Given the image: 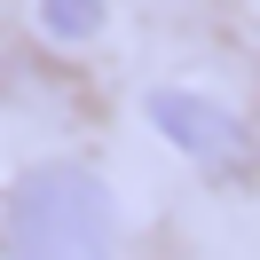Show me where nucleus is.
Here are the masks:
<instances>
[{
  "instance_id": "1",
  "label": "nucleus",
  "mask_w": 260,
  "mask_h": 260,
  "mask_svg": "<svg viewBox=\"0 0 260 260\" xmlns=\"http://www.w3.org/2000/svg\"><path fill=\"white\" fill-rule=\"evenodd\" d=\"M0 252L8 260H118V221L111 189L87 166H40L0 221Z\"/></svg>"
},
{
  "instance_id": "2",
  "label": "nucleus",
  "mask_w": 260,
  "mask_h": 260,
  "mask_svg": "<svg viewBox=\"0 0 260 260\" xmlns=\"http://www.w3.org/2000/svg\"><path fill=\"white\" fill-rule=\"evenodd\" d=\"M150 118H158V134H166L174 150H189V158L213 166V174H244V166H252V134H244V118L221 111V103H205V95L158 87V95H150Z\"/></svg>"
},
{
  "instance_id": "3",
  "label": "nucleus",
  "mask_w": 260,
  "mask_h": 260,
  "mask_svg": "<svg viewBox=\"0 0 260 260\" xmlns=\"http://www.w3.org/2000/svg\"><path fill=\"white\" fill-rule=\"evenodd\" d=\"M48 24L55 32H95V0H48Z\"/></svg>"
}]
</instances>
